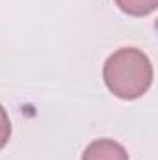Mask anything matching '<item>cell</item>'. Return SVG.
I'll return each mask as SVG.
<instances>
[{"mask_svg": "<svg viewBox=\"0 0 158 160\" xmlns=\"http://www.w3.org/2000/svg\"><path fill=\"white\" fill-rule=\"evenodd\" d=\"M114 2L123 13L132 17L151 15L158 6V0H114Z\"/></svg>", "mask_w": 158, "mask_h": 160, "instance_id": "obj_3", "label": "cell"}, {"mask_svg": "<svg viewBox=\"0 0 158 160\" xmlns=\"http://www.w3.org/2000/svg\"><path fill=\"white\" fill-rule=\"evenodd\" d=\"M82 160H130L126 149L117 143L116 140L110 138H101V140H93L86 149Z\"/></svg>", "mask_w": 158, "mask_h": 160, "instance_id": "obj_2", "label": "cell"}, {"mask_svg": "<svg viewBox=\"0 0 158 160\" xmlns=\"http://www.w3.org/2000/svg\"><path fill=\"white\" fill-rule=\"evenodd\" d=\"M153 63L149 56L134 47H123L110 54L102 67L106 88L123 101L140 99L153 84Z\"/></svg>", "mask_w": 158, "mask_h": 160, "instance_id": "obj_1", "label": "cell"}, {"mask_svg": "<svg viewBox=\"0 0 158 160\" xmlns=\"http://www.w3.org/2000/svg\"><path fill=\"white\" fill-rule=\"evenodd\" d=\"M9 136H11V121H9L6 108L0 104V149H4L7 145Z\"/></svg>", "mask_w": 158, "mask_h": 160, "instance_id": "obj_4", "label": "cell"}]
</instances>
